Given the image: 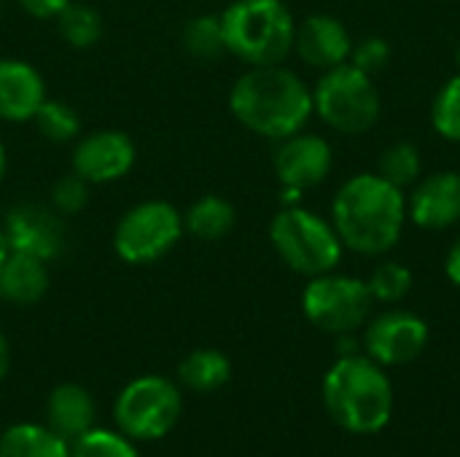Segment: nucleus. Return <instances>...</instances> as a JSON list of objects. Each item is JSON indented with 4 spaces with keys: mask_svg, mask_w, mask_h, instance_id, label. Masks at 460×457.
<instances>
[{
    "mask_svg": "<svg viewBox=\"0 0 460 457\" xmlns=\"http://www.w3.org/2000/svg\"><path fill=\"white\" fill-rule=\"evenodd\" d=\"M229 110L251 132L272 140L291 137L305 129L313 116V92L288 67L264 65L245 70L232 92Z\"/></svg>",
    "mask_w": 460,
    "mask_h": 457,
    "instance_id": "nucleus-1",
    "label": "nucleus"
},
{
    "mask_svg": "<svg viewBox=\"0 0 460 457\" xmlns=\"http://www.w3.org/2000/svg\"><path fill=\"white\" fill-rule=\"evenodd\" d=\"M332 218L345 248L364 256H380L388 253L404 232L407 199L402 189L385 178L364 172L337 191Z\"/></svg>",
    "mask_w": 460,
    "mask_h": 457,
    "instance_id": "nucleus-2",
    "label": "nucleus"
},
{
    "mask_svg": "<svg viewBox=\"0 0 460 457\" xmlns=\"http://www.w3.org/2000/svg\"><path fill=\"white\" fill-rule=\"evenodd\" d=\"M323 404L337 426L350 434H377L394 415L388 374L369 356H342L323 380Z\"/></svg>",
    "mask_w": 460,
    "mask_h": 457,
    "instance_id": "nucleus-3",
    "label": "nucleus"
},
{
    "mask_svg": "<svg viewBox=\"0 0 460 457\" xmlns=\"http://www.w3.org/2000/svg\"><path fill=\"white\" fill-rule=\"evenodd\" d=\"M226 51L251 67L280 65L296 35V22L283 0H234L221 13Z\"/></svg>",
    "mask_w": 460,
    "mask_h": 457,
    "instance_id": "nucleus-4",
    "label": "nucleus"
},
{
    "mask_svg": "<svg viewBox=\"0 0 460 457\" xmlns=\"http://www.w3.org/2000/svg\"><path fill=\"white\" fill-rule=\"evenodd\" d=\"M270 240L286 267L307 277L334 272L342 259V240L334 224L299 205H288L272 218Z\"/></svg>",
    "mask_w": 460,
    "mask_h": 457,
    "instance_id": "nucleus-5",
    "label": "nucleus"
},
{
    "mask_svg": "<svg viewBox=\"0 0 460 457\" xmlns=\"http://www.w3.org/2000/svg\"><path fill=\"white\" fill-rule=\"evenodd\" d=\"M313 108L332 129L364 135L380 119V94L372 75L361 73L350 62H342L332 70H323L313 92Z\"/></svg>",
    "mask_w": 460,
    "mask_h": 457,
    "instance_id": "nucleus-6",
    "label": "nucleus"
},
{
    "mask_svg": "<svg viewBox=\"0 0 460 457\" xmlns=\"http://www.w3.org/2000/svg\"><path fill=\"white\" fill-rule=\"evenodd\" d=\"M183 237V215L164 199H146L129 207L113 229V250L132 267L156 264Z\"/></svg>",
    "mask_w": 460,
    "mask_h": 457,
    "instance_id": "nucleus-7",
    "label": "nucleus"
},
{
    "mask_svg": "<svg viewBox=\"0 0 460 457\" xmlns=\"http://www.w3.org/2000/svg\"><path fill=\"white\" fill-rule=\"evenodd\" d=\"M113 415L124 436L154 442L175 428L181 417V393L167 377H137L119 393Z\"/></svg>",
    "mask_w": 460,
    "mask_h": 457,
    "instance_id": "nucleus-8",
    "label": "nucleus"
},
{
    "mask_svg": "<svg viewBox=\"0 0 460 457\" xmlns=\"http://www.w3.org/2000/svg\"><path fill=\"white\" fill-rule=\"evenodd\" d=\"M375 296L364 280L348 275H318L310 277L302 294V310L313 326L326 334H353L367 323Z\"/></svg>",
    "mask_w": 460,
    "mask_h": 457,
    "instance_id": "nucleus-9",
    "label": "nucleus"
},
{
    "mask_svg": "<svg viewBox=\"0 0 460 457\" xmlns=\"http://www.w3.org/2000/svg\"><path fill=\"white\" fill-rule=\"evenodd\" d=\"M429 345V326L407 310H388L377 315L364 334V347L380 366H404L420 358Z\"/></svg>",
    "mask_w": 460,
    "mask_h": 457,
    "instance_id": "nucleus-10",
    "label": "nucleus"
},
{
    "mask_svg": "<svg viewBox=\"0 0 460 457\" xmlns=\"http://www.w3.org/2000/svg\"><path fill=\"white\" fill-rule=\"evenodd\" d=\"M70 162L73 172L86 183H113L132 170L135 143L119 129H97L78 137Z\"/></svg>",
    "mask_w": 460,
    "mask_h": 457,
    "instance_id": "nucleus-11",
    "label": "nucleus"
},
{
    "mask_svg": "<svg viewBox=\"0 0 460 457\" xmlns=\"http://www.w3.org/2000/svg\"><path fill=\"white\" fill-rule=\"evenodd\" d=\"M0 226L8 237L11 250H22L43 261H51L65 248V226L59 221V213L43 205L19 202L5 213Z\"/></svg>",
    "mask_w": 460,
    "mask_h": 457,
    "instance_id": "nucleus-12",
    "label": "nucleus"
},
{
    "mask_svg": "<svg viewBox=\"0 0 460 457\" xmlns=\"http://www.w3.org/2000/svg\"><path fill=\"white\" fill-rule=\"evenodd\" d=\"M334 164L332 145L318 135H291L283 137L278 154H275V172L283 189L307 191L321 186Z\"/></svg>",
    "mask_w": 460,
    "mask_h": 457,
    "instance_id": "nucleus-13",
    "label": "nucleus"
},
{
    "mask_svg": "<svg viewBox=\"0 0 460 457\" xmlns=\"http://www.w3.org/2000/svg\"><path fill=\"white\" fill-rule=\"evenodd\" d=\"M407 215L423 229H447L460 221V175L434 172L415 186L407 199Z\"/></svg>",
    "mask_w": 460,
    "mask_h": 457,
    "instance_id": "nucleus-14",
    "label": "nucleus"
},
{
    "mask_svg": "<svg viewBox=\"0 0 460 457\" xmlns=\"http://www.w3.org/2000/svg\"><path fill=\"white\" fill-rule=\"evenodd\" d=\"M294 48L307 65L332 70L350 57L353 40L340 19L329 16V13H315V16H307L296 27Z\"/></svg>",
    "mask_w": 460,
    "mask_h": 457,
    "instance_id": "nucleus-15",
    "label": "nucleus"
},
{
    "mask_svg": "<svg viewBox=\"0 0 460 457\" xmlns=\"http://www.w3.org/2000/svg\"><path fill=\"white\" fill-rule=\"evenodd\" d=\"M46 100L43 75L24 59H0V119L3 121H32L35 110Z\"/></svg>",
    "mask_w": 460,
    "mask_h": 457,
    "instance_id": "nucleus-16",
    "label": "nucleus"
},
{
    "mask_svg": "<svg viewBox=\"0 0 460 457\" xmlns=\"http://www.w3.org/2000/svg\"><path fill=\"white\" fill-rule=\"evenodd\" d=\"M49 291L46 261L22 250H11L0 264V299L16 307L38 304Z\"/></svg>",
    "mask_w": 460,
    "mask_h": 457,
    "instance_id": "nucleus-17",
    "label": "nucleus"
},
{
    "mask_svg": "<svg viewBox=\"0 0 460 457\" xmlns=\"http://www.w3.org/2000/svg\"><path fill=\"white\" fill-rule=\"evenodd\" d=\"M49 428L65 442H75L94 426V401L81 385H59L49 396Z\"/></svg>",
    "mask_w": 460,
    "mask_h": 457,
    "instance_id": "nucleus-18",
    "label": "nucleus"
},
{
    "mask_svg": "<svg viewBox=\"0 0 460 457\" xmlns=\"http://www.w3.org/2000/svg\"><path fill=\"white\" fill-rule=\"evenodd\" d=\"M237 224V213L232 202L216 194L199 197L183 215V232L194 234L202 242H218L224 240Z\"/></svg>",
    "mask_w": 460,
    "mask_h": 457,
    "instance_id": "nucleus-19",
    "label": "nucleus"
},
{
    "mask_svg": "<svg viewBox=\"0 0 460 457\" xmlns=\"http://www.w3.org/2000/svg\"><path fill=\"white\" fill-rule=\"evenodd\" d=\"M0 457H70V447L51 428L24 423L0 436Z\"/></svg>",
    "mask_w": 460,
    "mask_h": 457,
    "instance_id": "nucleus-20",
    "label": "nucleus"
},
{
    "mask_svg": "<svg viewBox=\"0 0 460 457\" xmlns=\"http://www.w3.org/2000/svg\"><path fill=\"white\" fill-rule=\"evenodd\" d=\"M178 377L186 388L197 391V393H213L218 388H224L232 377V364L221 350L213 347H202L189 353L181 366H178Z\"/></svg>",
    "mask_w": 460,
    "mask_h": 457,
    "instance_id": "nucleus-21",
    "label": "nucleus"
},
{
    "mask_svg": "<svg viewBox=\"0 0 460 457\" xmlns=\"http://www.w3.org/2000/svg\"><path fill=\"white\" fill-rule=\"evenodd\" d=\"M57 32L70 48H92L102 38V16L86 5L73 0L57 13Z\"/></svg>",
    "mask_w": 460,
    "mask_h": 457,
    "instance_id": "nucleus-22",
    "label": "nucleus"
},
{
    "mask_svg": "<svg viewBox=\"0 0 460 457\" xmlns=\"http://www.w3.org/2000/svg\"><path fill=\"white\" fill-rule=\"evenodd\" d=\"M183 48L197 59H216L226 51L224 30H221V13H199L186 22L181 32Z\"/></svg>",
    "mask_w": 460,
    "mask_h": 457,
    "instance_id": "nucleus-23",
    "label": "nucleus"
},
{
    "mask_svg": "<svg viewBox=\"0 0 460 457\" xmlns=\"http://www.w3.org/2000/svg\"><path fill=\"white\" fill-rule=\"evenodd\" d=\"M38 132L51 143H70L81 137V116L62 100H43V105L32 116Z\"/></svg>",
    "mask_w": 460,
    "mask_h": 457,
    "instance_id": "nucleus-24",
    "label": "nucleus"
},
{
    "mask_svg": "<svg viewBox=\"0 0 460 457\" xmlns=\"http://www.w3.org/2000/svg\"><path fill=\"white\" fill-rule=\"evenodd\" d=\"M380 178L394 183L396 189H404L418 180L420 175V154L412 143H394L380 156Z\"/></svg>",
    "mask_w": 460,
    "mask_h": 457,
    "instance_id": "nucleus-25",
    "label": "nucleus"
},
{
    "mask_svg": "<svg viewBox=\"0 0 460 457\" xmlns=\"http://www.w3.org/2000/svg\"><path fill=\"white\" fill-rule=\"evenodd\" d=\"M369 291L375 296V302H385V304H394V302H402L410 288H412V272L399 264V261H385L380 264L372 277H369Z\"/></svg>",
    "mask_w": 460,
    "mask_h": 457,
    "instance_id": "nucleus-26",
    "label": "nucleus"
},
{
    "mask_svg": "<svg viewBox=\"0 0 460 457\" xmlns=\"http://www.w3.org/2000/svg\"><path fill=\"white\" fill-rule=\"evenodd\" d=\"M431 121L445 140L460 143V73L439 89L431 108Z\"/></svg>",
    "mask_w": 460,
    "mask_h": 457,
    "instance_id": "nucleus-27",
    "label": "nucleus"
},
{
    "mask_svg": "<svg viewBox=\"0 0 460 457\" xmlns=\"http://www.w3.org/2000/svg\"><path fill=\"white\" fill-rule=\"evenodd\" d=\"M70 457H137V450L121 434L92 428L73 442Z\"/></svg>",
    "mask_w": 460,
    "mask_h": 457,
    "instance_id": "nucleus-28",
    "label": "nucleus"
},
{
    "mask_svg": "<svg viewBox=\"0 0 460 457\" xmlns=\"http://www.w3.org/2000/svg\"><path fill=\"white\" fill-rule=\"evenodd\" d=\"M89 186L81 175L70 172V175H62L54 186H51V207L59 213V215H75L86 207L89 202Z\"/></svg>",
    "mask_w": 460,
    "mask_h": 457,
    "instance_id": "nucleus-29",
    "label": "nucleus"
},
{
    "mask_svg": "<svg viewBox=\"0 0 460 457\" xmlns=\"http://www.w3.org/2000/svg\"><path fill=\"white\" fill-rule=\"evenodd\" d=\"M391 62V46L385 38H364L358 40L353 48H350V65H356L361 73L367 75H375V73H383Z\"/></svg>",
    "mask_w": 460,
    "mask_h": 457,
    "instance_id": "nucleus-30",
    "label": "nucleus"
},
{
    "mask_svg": "<svg viewBox=\"0 0 460 457\" xmlns=\"http://www.w3.org/2000/svg\"><path fill=\"white\" fill-rule=\"evenodd\" d=\"M16 3L35 19H57V13L73 0H16Z\"/></svg>",
    "mask_w": 460,
    "mask_h": 457,
    "instance_id": "nucleus-31",
    "label": "nucleus"
},
{
    "mask_svg": "<svg viewBox=\"0 0 460 457\" xmlns=\"http://www.w3.org/2000/svg\"><path fill=\"white\" fill-rule=\"evenodd\" d=\"M445 269H447V277L456 283L460 288V237L456 240V245L450 248V253H447V264H445Z\"/></svg>",
    "mask_w": 460,
    "mask_h": 457,
    "instance_id": "nucleus-32",
    "label": "nucleus"
},
{
    "mask_svg": "<svg viewBox=\"0 0 460 457\" xmlns=\"http://www.w3.org/2000/svg\"><path fill=\"white\" fill-rule=\"evenodd\" d=\"M8 366H11V350H8V342H5V337L0 331V382L8 374Z\"/></svg>",
    "mask_w": 460,
    "mask_h": 457,
    "instance_id": "nucleus-33",
    "label": "nucleus"
},
{
    "mask_svg": "<svg viewBox=\"0 0 460 457\" xmlns=\"http://www.w3.org/2000/svg\"><path fill=\"white\" fill-rule=\"evenodd\" d=\"M340 353H342V356H356V353H358V342H356V337H350V334H340Z\"/></svg>",
    "mask_w": 460,
    "mask_h": 457,
    "instance_id": "nucleus-34",
    "label": "nucleus"
},
{
    "mask_svg": "<svg viewBox=\"0 0 460 457\" xmlns=\"http://www.w3.org/2000/svg\"><path fill=\"white\" fill-rule=\"evenodd\" d=\"M8 253H11V245H8V237H5V232H3V226H0V264L5 261Z\"/></svg>",
    "mask_w": 460,
    "mask_h": 457,
    "instance_id": "nucleus-35",
    "label": "nucleus"
},
{
    "mask_svg": "<svg viewBox=\"0 0 460 457\" xmlns=\"http://www.w3.org/2000/svg\"><path fill=\"white\" fill-rule=\"evenodd\" d=\"M3 178H5V145L0 140V183H3Z\"/></svg>",
    "mask_w": 460,
    "mask_h": 457,
    "instance_id": "nucleus-36",
    "label": "nucleus"
},
{
    "mask_svg": "<svg viewBox=\"0 0 460 457\" xmlns=\"http://www.w3.org/2000/svg\"><path fill=\"white\" fill-rule=\"evenodd\" d=\"M456 62H458V70H460V46H458V51H456Z\"/></svg>",
    "mask_w": 460,
    "mask_h": 457,
    "instance_id": "nucleus-37",
    "label": "nucleus"
}]
</instances>
